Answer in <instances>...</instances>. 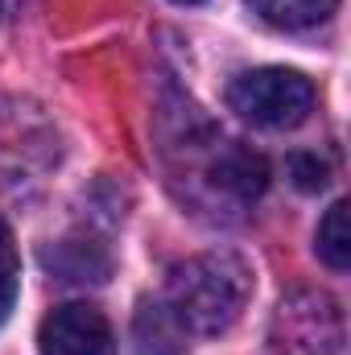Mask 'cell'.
Masks as SVG:
<instances>
[{"mask_svg": "<svg viewBox=\"0 0 351 355\" xmlns=\"http://www.w3.org/2000/svg\"><path fill=\"white\" fill-rule=\"evenodd\" d=\"M132 347L137 355H186L190 352V331L174 314V306L162 302H141L132 318Z\"/></svg>", "mask_w": 351, "mask_h": 355, "instance_id": "8992f818", "label": "cell"}, {"mask_svg": "<svg viewBox=\"0 0 351 355\" xmlns=\"http://www.w3.org/2000/svg\"><path fill=\"white\" fill-rule=\"evenodd\" d=\"M211 178H215V186H219L228 198L252 202V198H261L264 186H268V166H264L261 153H252V149H244V145H228V149L215 157Z\"/></svg>", "mask_w": 351, "mask_h": 355, "instance_id": "52a82bcc", "label": "cell"}, {"mask_svg": "<svg viewBox=\"0 0 351 355\" xmlns=\"http://www.w3.org/2000/svg\"><path fill=\"white\" fill-rule=\"evenodd\" d=\"M58 162V132L29 99H0V190L42 178Z\"/></svg>", "mask_w": 351, "mask_h": 355, "instance_id": "3957f363", "label": "cell"}, {"mask_svg": "<svg viewBox=\"0 0 351 355\" xmlns=\"http://www.w3.org/2000/svg\"><path fill=\"white\" fill-rule=\"evenodd\" d=\"M178 4H194V0H178Z\"/></svg>", "mask_w": 351, "mask_h": 355, "instance_id": "4fadbf2b", "label": "cell"}, {"mask_svg": "<svg viewBox=\"0 0 351 355\" xmlns=\"http://www.w3.org/2000/svg\"><path fill=\"white\" fill-rule=\"evenodd\" d=\"M277 343L285 355H339L343 352V310L335 297L298 289L277 306Z\"/></svg>", "mask_w": 351, "mask_h": 355, "instance_id": "277c9868", "label": "cell"}, {"mask_svg": "<svg viewBox=\"0 0 351 355\" xmlns=\"http://www.w3.org/2000/svg\"><path fill=\"white\" fill-rule=\"evenodd\" d=\"M252 293V272L232 252H203L174 265L166 302L186 322L190 335H223L236 327Z\"/></svg>", "mask_w": 351, "mask_h": 355, "instance_id": "6da1fadb", "label": "cell"}, {"mask_svg": "<svg viewBox=\"0 0 351 355\" xmlns=\"http://www.w3.org/2000/svg\"><path fill=\"white\" fill-rule=\"evenodd\" d=\"M339 0H252V8L261 12L268 25L281 29H310L318 21H327L335 12Z\"/></svg>", "mask_w": 351, "mask_h": 355, "instance_id": "ba28073f", "label": "cell"}, {"mask_svg": "<svg viewBox=\"0 0 351 355\" xmlns=\"http://www.w3.org/2000/svg\"><path fill=\"white\" fill-rule=\"evenodd\" d=\"M17 289H21V257H17L12 232L0 219V327L8 322V314L17 306Z\"/></svg>", "mask_w": 351, "mask_h": 355, "instance_id": "8fae6325", "label": "cell"}, {"mask_svg": "<svg viewBox=\"0 0 351 355\" xmlns=\"http://www.w3.org/2000/svg\"><path fill=\"white\" fill-rule=\"evenodd\" d=\"M228 103L261 128H298L314 107V83L285 67H261L232 79Z\"/></svg>", "mask_w": 351, "mask_h": 355, "instance_id": "7a4b0ae2", "label": "cell"}, {"mask_svg": "<svg viewBox=\"0 0 351 355\" xmlns=\"http://www.w3.org/2000/svg\"><path fill=\"white\" fill-rule=\"evenodd\" d=\"M318 257L331 268H339V272L351 265V207L348 202H335L323 215V223H318Z\"/></svg>", "mask_w": 351, "mask_h": 355, "instance_id": "9c48e42d", "label": "cell"}, {"mask_svg": "<svg viewBox=\"0 0 351 355\" xmlns=\"http://www.w3.org/2000/svg\"><path fill=\"white\" fill-rule=\"evenodd\" d=\"M42 355H116V339L108 318L87 302H67L46 314L37 331Z\"/></svg>", "mask_w": 351, "mask_h": 355, "instance_id": "5b68a950", "label": "cell"}, {"mask_svg": "<svg viewBox=\"0 0 351 355\" xmlns=\"http://www.w3.org/2000/svg\"><path fill=\"white\" fill-rule=\"evenodd\" d=\"M91 257H103L99 244L87 240V248H83V240H62L54 252H46V265L62 272V281H103L112 265H91Z\"/></svg>", "mask_w": 351, "mask_h": 355, "instance_id": "30bf717a", "label": "cell"}, {"mask_svg": "<svg viewBox=\"0 0 351 355\" xmlns=\"http://www.w3.org/2000/svg\"><path fill=\"white\" fill-rule=\"evenodd\" d=\"M285 170H289V178H293V186L306 190V194H314V190H323V186L331 182V166H327L318 153H293Z\"/></svg>", "mask_w": 351, "mask_h": 355, "instance_id": "7c38bea8", "label": "cell"}]
</instances>
